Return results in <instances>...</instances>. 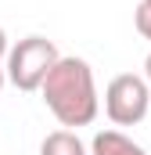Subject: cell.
<instances>
[{
  "instance_id": "cell-1",
  "label": "cell",
  "mask_w": 151,
  "mask_h": 155,
  "mask_svg": "<svg viewBox=\"0 0 151 155\" xmlns=\"http://www.w3.org/2000/svg\"><path fill=\"white\" fill-rule=\"evenodd\" d=\"M40 94H43V105L50 108V116L61 126H90L101 108L94 69L76 54L54 61V69L40 83Z\"/></svg>"
},
{
  "instance_id": "cell-2",
  "label": "cell",
  "mask_w": 151,
  "mask_h": 155,
  "mask_svg": "<svg viewBox=\"0 0 151 155\" xmlns=\"http://www.w3.org/2000/svg\"><path fill=\"white\" fill-rule=\"evenodd\" d=\"M58 58H61V54H58L54 40H47V36H25V40H18L14 47H7L4 76H7V83H14L18 90L33 94V90H40V83L47 79V72L54 69Z\"/></svg>"
},
{
  "instance_id": "cell-3",
  "label": "cell",
  "mask_w": 151,
  "mask_h": 155,
  "mask_svg": "<svg viewBox=\"0 0 151 155\" xmlns=\"http://www.w3.org/2000/svg\"><path fill=\"white\" fill-rule=\"evenodd\" d=\"M104 112L115 126H137L151 112V87L144 76L122 72L104 87Z\"/></svg>"
},
{
  "instance_id": "cell-4",
  "label": "cell",
  "mask_w": 151,
  "mask_h": 155,
  "mask_svg": "<svg viewBox=\"0 0 151 155\" xmlns=\"http://www.w3.org/2000/svg\"><path fill=\"white\" fill-rule=\"evenodd\" d=\"M90 155H148L137 141H130L122 130H101L90 141Z\"/></svg>"
},
{
  "instance_id": "cell-5",
  "label": "cell",
  "mask_w": 151,
  "mask_h": 155,
  "mask_svg": "<svg viewBox=\"0 0 151 155\" xmlns=\"http://www.w3.org/2000/svg\"><path fill=\"white\" fill-rule=\"evenodd\" d=\"M40 155H86V148L72 130H54L40 141Z\"/></svg>"
},
{
  "instance_id": "cell-6",
  "label": "cell",
  "mask_w": 151,
  "mask_h": 155,
  "mask_svg": "<svg viewBox=\"0 0 151 155\" xmlns=\"http://www.w3.org/2000/svg\"><path fill=\"white\" fill-rule=\"evenodd\" d=\"M133 25H137V33H140L144 40H151V4H148V0L137 4V11H133Z\"/></svg>"
},
{
  "instance_id": "cell-7",
  "label": "cell",
  "mask_w": 151,
  "mask_h": 155,
  "mask_svg": "<svg viewBox=\"0 0 151 155\" xmlns=\"http://www.w3.org/2000/svg\"><path fill=\"white\" fill-rule=\"evenodd\" d=\"M4 54H7V33L0 29V58H4Z\"/></svg>"
},
{
  "instance_id": "cell-8",
  "label": "cell",
  "mask_w": 151,
  "mask_h": 155,
  "mask_svg": "<svg viewBox=\"0 0 151 155\" xmlns=\"http://www.w3.org/2000/svg\"><path fill=\"white\" fill-rule=\"evenodd\" d=\"M144 79H148V87H151V54H148V61H144Z\"/></svg>"
},
{
  "instance_id": "cell-9",
  "label": "cell",
  "mask_w": 151,
  "mask_h": 155,
  "mask_svg": "<svg viewBox=\"0 0 151 155\" xmlns=\"http://www.w3.org/2000/svg\"><path fill=\"white\" fill-rule=\"evenodd\" d=\"M4 83H7V76H4V61H0V90H4Z\"/></svg>"
},
{
  "instance_id": "cell-10",
  "label": "cell",
  "mask_w": 151,
  "mask_h": 155,
  "mask_svg": "<svg viewBox=\"0 0 151 155\" xmlns=\"http://www.w3.org/2000/svg\"><path fill=\"white\" fill-rule=\"evenodd\" d=\"M148 4H151V0H148Z\"/></svg>"
},
{
  "instance_id": "cell-11",
  "label": "cell",
  "mask_w": 151,
  "mask_h": 155,
  "mask_svg": "<svg viewBox=\"0 0 151 155\" xmlns=\"http://www.w3.org/2000/svg\"><path fill=\"white\" fill-rule=\"evenodd\" d=\"M148 116H151V112H148Z\"/></svg>"
}]
</instances>
